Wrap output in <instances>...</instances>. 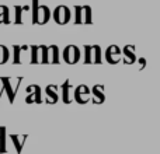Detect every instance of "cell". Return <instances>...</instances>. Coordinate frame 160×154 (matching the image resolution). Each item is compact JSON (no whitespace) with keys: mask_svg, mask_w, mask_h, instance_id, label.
Masks as SVG:
<instances>
[{"mask_svg":"<svg viewBox=\"0 0 160 154\" xmlns=\"http://www.w3.org/2000/svg\"><path fill=\"white\" fill-rule=\"evenodd\" d=\"M21 81L22 77H14V79L13 77H0V98H2L3 93H6L10 104H13Z\"/></svg>","mask_w":160,"mask_h":154,"instance_id":"obj_1","label":"cell"},{"mask_svg":"<svg viewBox=\"0 0 160 154\" xmlns=\"http://www.w3.org/2000/svg\"><path fill=\"white\" fill-rule=\"evenodd\" d=\"M51 10L48 6L39 4L38 0H32V24L44 25L49 21L51 18Z\"/></svg>","mask_w":160,"mask_h":154,"instance_id":"obj_2","label":"cell"},{"mask_svg":"<svg viewBox=\"0 0 160 154\" xmlns=\"http://www.w3.org/2000/svg\"><path fill=\"white\" fill-rule=\"evenodd\" d=\"M59 48L56 45H44V52H42V63L44 65H59Z\"/></svg>","mask_w":160,"mask_h":154,"instance_id":"obj_3","label":"cell"},{"mask_svg":"<svg viewBox=\"0 0 160 154\" xmlns=\"http://www.w3.org/2000/svg\"><path fill=\"white\" fill-rule=\"evenodd\" d=\"M52 17H53L56 24H59V25L68 24L70 20V10L66 7V6H58V7L53 10Z\"/></svg>","mask_w":160,"mask_h":154,"instance_id":"obj_4","label":"cell"},{"mask_svg":"<svg viewBox=\"0 0 160 154\" xmlns=\"http://www.w3.org/2000/svg\"><path fill=\"white\" fill-rule=\"evenodd\" d=\"M27 98H25V102L27 104H31V102H35V104H41L42 98H41V94L42 90L38 84H32V85H28L27 87Z\"/></svg>","mask_w":160,"mask_h":154,"instance_id":"obj_5","label":"cell"},{"mask_svg":"<svg viewBox=\"0 0 160 154\" xmlns=\"http://www.w3.org/2000/svg\"><path fill=\"white\" fill-rule=\"evenodd\" d=\"M63 60L69 65H75L79 60V49L75 45H69L63 51Z\"/></svg>","mask_w":160,"mask_h":154,"instance_id":"obj_6","label":"cell"},{"mask_svg":"<svg viewBox=\"0 0 160 154\" xmlns=\"http://www.w3.org/2000/svg\"><path fill=\"white\" fill-rule=\"evenodd\" d=\"M31 49V63L42 65V52H44V45H32Z\"/></svg>","mask_w":160,"mask_h":154,"instance_id":"obj_7","label":"cell"},{"mask_svg":"<svg viewBox=\"0 0 160 154\" xmlns=\"http://www.w3.org/2000/svg\"><path fill=\"white\" fill-rule=\"evenodd\" d=\"M27 49H30L28 45H13V53H14L13 65H21L22 63V55L21 53Z\"/></svg>","mask_w":160,"mask_h":154,"instance_id":"obj_8","label":"cell"},{"mask_svg":"<svg viewBox=\"0 0 160 154\" xmlns=\"http://www.w3.org/2000/svg\"><path fill=\"white\" fill-rule=\"evenodd\" d=\"M28 135H10V140L13 142L16 147V154H21V150L24 147V142L27 140Z\"/></svg>","mask_w":160,"mask_h":154,"instance_id":"obj_9","label":"cell"},{"mask_svg":"<svg viewBox=\"0 0 160 154\" xmlns=\"http://www.w3.org/2000/svg\"><path fill=\"white\" fill-rule=\"evenodd\" d=\"M56 85H48L47 90H45V93H47V102L48 104H56V101H58V94H56Z\"/></svg>","mask_w":160,"mask_h":154,"instance_id":"obj_10","label":"cell"},{"mask_svg":"<svg viewBox=\"0 0 160 154\" xmlns=\"http://www.w3.org/2000/svg\"><path fill=\"white\" fill-rule=\"evenodd\" d=\"M0 24H10V8L7 6H0Z\"/></svg>","mask_w":160,"mask_h":154,"instance_id":"obj_11","label":"cell"},{"mask_svg":"<svg viewBox=\"0 0 160 154\" xmlns=\"http://www.w3.org/2000/svg\"><path fill=\"white\" fill-rule=\"evenodd\" d=\"M30 8V6H16L14 7V10H16V24H22V13H24L25 10H28Z\"/></svg>","mask_w":160,"mask_h":154,"instance_id":"obj_12","label":"cell"},{"mask_svg":"<svg viewBox=\"0 0 160 154\" xmlns=\"http://www.w3.org/2000/svg\"><path fill=\"white\" fill-rule=\"evenodd\" d=\"M8 59H10V51H8V48L4 46V45H0V65L7 63Z\"/></svg>","mask_w":160,"mask_h":154,"instance_id":"obj_13","label":"cell"},{"mask_svg":"<svg viewBox=\"0 0 160 154\" xmlns=\"http://www.w3.org/2000/svg\"><path fill=\"white\" fill-rule=\"evenodd\" d=\"M6 128L0 126V153L4 154L7 153V147H6Z\"/></svg>","mask_w":160,"mask_h":154,"instance_id":"obj_14","label":"cell"},{"mask_svg":"<svg viewBox=\"0 0 160 154\" xmlns=\"http://www.w3.org/2000/svg\"><path fill=\"white\" fill-rule=\"evenodd\" d=\"M69 88H70V81L66 80L62 85V98H63V102L65 104H69L70 102V98H69Z\"/></svg>","mask_w":160,"mask_h":154,"instance_id":"obj_15","label":"cell"}]
</instances>
